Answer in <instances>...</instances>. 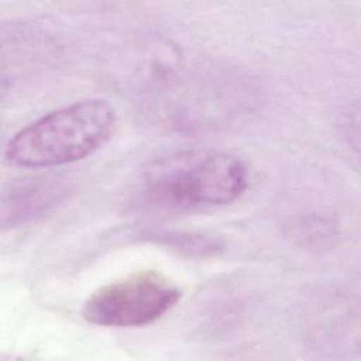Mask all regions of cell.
I'll use <instances>...</instances> for the list:
<instances>
[{
	"label": "cell",
	"instance_id": "1",
	"mask_svg": "<svg viewBox=\"0 0 361 361\" xmlns=\"http://www.w3.org/2000/svg\"><path fill=\"white\" fill-rule=\"evenodd\" d=\"M116 111L103 99H85L49 111L18 130L4 157L18 168L47 169L85 159L113 135Z\"/></svg>",
	"mask_w": 361,
	"mask_h": 361
},
{
	"label": "cell",
	"instance_id": "2",
	"mask_svg": "<svg viewBox=\"0 0 361 361\" xmlns=\"http://www.w3.org/2000/svg\"><path fill=\"white\" fill-rule=\"evenodd\" d=\"M248 188L245 164L227 152L186 154L149 169L141 197L152 209L189 213L227 206Z\"/></svg>",
	"mask_w": 361,
	"mask_h": 361
},
{
	"label": "cell",
	"instance_id": "3",
	"mask_svg": "<svg viewBox=\"0 0 361 361\" xmlns=\"http://www.w3.org/2000/svg\"><path fill=\"white\" fill-rule=\"evenodd\" d=\"M182 298L180 288L154 269L137 271L93 292L82 317L102 327H142L165 316Z\"/></svg>",
	"mask_w": 361,
	"mask_h": 361
},
{
	"label": "cell",
	"instance_id": "4",
	"mask_svg": "<svg viewBox=\"0 0 361 361\" xmlns=\"http://www.w3.org/2000/svg\"><path fill=\"white\" fill-rule=\"evenodd\" d=\"M68 196L65 182L37 176L10 183L1 195V227L16 228L52 212Z\"/></svg>",
	"mask_w": 361,
	"mask_h": 361
},
{
	"label": "cell",
	"instance_id": "5",
	"mask_svg": "<svg viewBox=\"0 0 361 361\" xmlns=\"http://www.w3.org/2000/svg\"><path fill=\"white\" fill-rule=\"evenodd\" d=\"M152 238L164 244L172 250L183 252L186 255H197V257H209L216 255L223 250V244L220 240L213 238L204 234L195 233H164L155 234Z\"/></svg>",
	"mask_w": 361,
	"mask_h": 361
}]
</instances>
